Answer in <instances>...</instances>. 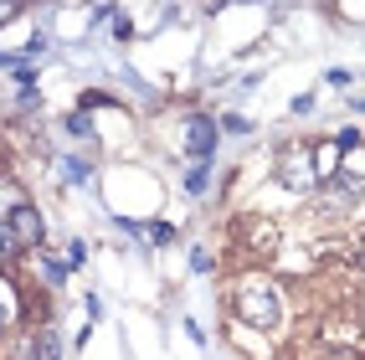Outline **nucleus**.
I'll use <instances>...</instances> for the list:
<instances>
[{
	"instance_id": "obj_1",
	"label": "nucleus",
	"mask_w": 365,
	"mask_h": 360,
	"mask_svg": "<svg viewBox=\"0 0 365 360\" xmlns=\"http://www.w3.org/2000/svg\"><path fill=\"white\" fill-rule=\"evenodd\" d=\"M237 314L257 329H273L278 324V294L267 283H242L237 288Z\"/></svg>"
},
{
	"instance_id": "obj_2",
	"label": "nucleus",
	"mask_w": 365,
	"mask_h": 360,
	"mask_svg": "<svg viewBox=\"0 0 365 360\" xmlns=\"http://www.w3.org/2000/svg\"><path fill=\"white\" fill-rule=\"evenodd\" d=\"M278 180L288 190H309L314 185V155L304 150V144H288V150L278 155Z\"/></svg>"
},
{
	"instance_id": "obj_3",
	"label": "nucleus",
	"mask_w": 365,
	"mask_h": 360,
	"mask_svg": "<svg viewBox=\"0 0 365 360\" xmlns=\"http://www.w3.org/2000/svg\"><path fill=\"white\" fill-rule=\"evenodd\" d=\"M11 237H16V247H41V237H46V222H41V211L26 201V206H16L11 211Z\"/></svg>"
},
{
	"instance_id": "obj_4",
	"label": "nucleus",
	"mask_w": 365,
	"mask_h": 360,
	"mask_svg": "<svg viewBox=\"0 0 365 360\" xmlns=\"http://www.w3.org/2000/svg\"><path fill=\"white\" fill-rule=\"evenodd\" d=\"M216 134H222V129H216L211 118H201V113H190V118H185V150L196 155V165H206V160H211Z\"/></svg>"
},
{
	"instance_id": "obj_5",
	"label": "nucleus",
	"mask_w": 365,
	"mask_h": 360,
	"mask_svg": "<svg viewBox=\"0 0 365 360\" xmlns=\"http://www.w3.org/2000/svg\"><path fill=\"white\" fill-rule=\"evenodd\" d=\"M16 206H26V190H21L11 175H0V222H11Z\"/></svg>"
},
{
	"instance_id": "obj_6",
	"label": "nucleus",
	"mask_w": 365,
	"mask_h": 360,
	"mask_svg": "<svg viewBox=\"0 0 365 360\" xmlns=\"http://www.w3.org/2000/svg\"><path fill=\"white\" fill-rule=\"evenodd\" d=\"M62 180L67 185H88L93 180V165L88 160H62Z\"/></svg>"
},
{
	"instance_id": "obj_7",
	"label": "nucleus",
	"mask_w": 365,
	"mask_h": 360,
	"mask_svg": "<svg viewBox=\"0 0 365 360\" xmlns=\"http://www.w3.org/2000/svg\"><path fill=\"white\" fill-rule=\"evenodd\" d=\"M206 185H211V170H206V165H190V170H185V190H190V196H201Z\"/></svg>"
},
{
	"instance_id": "obj_8",
	"label": "nucleus",
	"mask_w": 365,
	"mask_h": 360,
	"mask_svg": "<svg viewBox=\"0 0 365 360\" xmlns=\"http://www.w3.org/2000/svg\"><path fill=\"white\" fill-rule=\"evenodd\" d=\"M67 134H72V139H93V124H88V113H72V118H67Z\"/></svg>"
},
{
	"instance_id": "obj_9",
	"label": "nucleus",
	"mask_w": 365,
	"mask_h": 360,
	"mask_svg": "<svg viewBox=\"0 0 365 360\" xmlns=\"http://www.w3.org/2000/svg\"><path fill=\"white\" fill-rule=\"evenodd\" d=\"M11 319H16V299H11V288L0 283V329H6Z\"/></svg>"
},
{
	"instance_id": "obj_10",
	"label": "nucleus",
	"mask_w": 365,
	"mask_h": 360,
	"mask_svg": "<svg viewBox=\"0 0 365 360\" xmlns=\"http://www.w3.org/2000/svg\"><path fill=\"white\" fill-rule=\"evenodd\" d=\"M83 262H88V242L78 237V242H67V268H83Z\"/></svg>"
},
{
	"instance_id": "obj_11",
	"label": "nucleus",
	"mask_w": 365,
	"mask_h": 360,
	"mask_svg": "<svg viewBox=\"0 0 365 360\" xmlns=\"http://www.w3.org/2000/svg\"><path fill=\"white\" fill-rule=\"evenodd\" d=\"M222 129H227V134H247L252 124H247V118H242V113H227V118H222Z\"/></svg>"
},
{
	"instance_id": "obj_12",
	"label": "nucleus",
	"mask_w": 365,
	"mask_h": 360,
	"mask_svg": "<svg viewBox=\"0 0 365 360\" xmlns=\"http://www.w3.org/2000/svg\"><path fill=\"white\" fill-rule=\"evenodd\" d=\"M190 268H196V273H211V252L196 247V252H190Z\"/></svg>"
},
{
	"instance_id": "obj_13",
	"label": "nucleus",
	"mask_w": 365,
	"mask_h": 360,
	"mask_svg": "<svg viewBox=\"0 0 365 360\" xmlns=\"http://www.w3.org/2000/svg\"><path fill=\"white\" fill-rule=\"evenodd\" d=\"M334 144H339V150H355L360 134H355V129H339V139H334Z\"/></svg>"
},
{
	"instance_id": "obj_14",
	"label": "nucleus",
	"mask_w": 365,
	"mask_h": 360,
	"mask_svg": "<svg viewBox=\"0 0 365 360\" xmlns=\"http://www.w3.org/2000/svg\"><path fill=\"white\" fill-rule=\"evenodd\" d=\"M16 11H21L16 0H0V26H6V21H16Z\"/></svg>"
},
{
	"instance_id": "obj_15",
	"label": "nucleus",
	"mask_w": 365,
	"mask_h": 360,
	"mask_svg": "<svg viewBox=\"0 0 365 360\" xmlns=\"http://www.w3.org/2000/svg\"><path fill=\"white\" fill-rule=\"evenodd\" d=\"M324 360H360L355 350H324Z\"/></svg>"
},
{
	"instance_id": "obj_16",
	"label": "nucleus",
	"mask_w": 365,
	"mask_h": 360,
	"mask_svg": "<svg viewBox=\"0 0 365 360\" xmlns=\"http://www.w3.org/2000/svg\"><path fill=\"white\" fill-rule=\"evenodd\" d=\"M360 268H365V247H360Z\"/></svg>"
}]
</instances>
